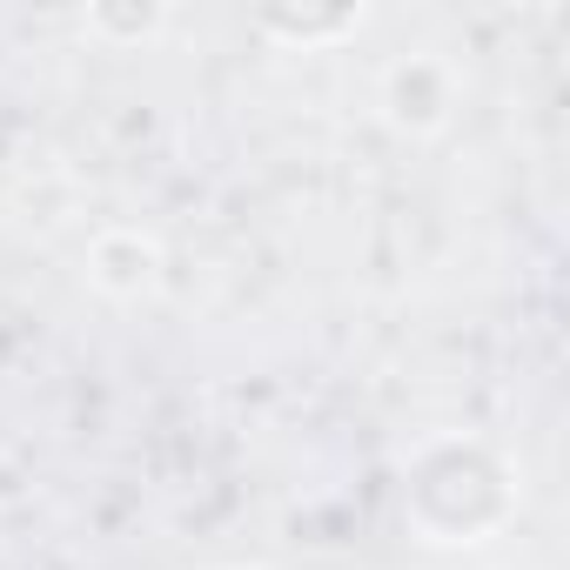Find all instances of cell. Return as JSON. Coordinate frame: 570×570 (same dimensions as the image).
<instances>
[{
    "label": "cell",
    "instance_id": "8992f818",
    "mask_svg": "<svg viewBox=\"0 0 570 570\" xmlns=\"http://www.w3.org/2000/svg\"><path fill=\"white\" fill-rule=\"evenodd\" d=\"M222 570H255V563H222Z\"/></svg>",
    "mask_w": 570,
    "mask_h": 570
},
{
    "label": "cell",
    "instance_id": "7a4b0ae2",
    "mask_svg": "<svg viewBox=\"0 0 570 570\" xmlns=\"http://www.w3.org/2000/svg\"><path fill=\"white\" fill-rule=\"evenodd\" d=\"M383 108H390L396 128L430 135V128H443L450 108H456V75H450L443 61H430V55H403V61L383 75Z\"/></svg>",
    "mask_w": 570,
    "mask_h": 570
},
{
    "label": "cell",
    "instance_id": "277c9868",
    "mask_svg": "<svg viewBox=\"0 0 570 570\" xmlns=\"http://www.w3.org/2000/svg\"><path fill=\"white\" fill-rule=\"evenodd\" d=\"M255 35H268V41H282V48H336V41H350V35H363V8H303V14H255Z\"/></svg>",
    "mask_w": 570,
    "mask_h": 570
},
{
    "label": "cell",
    "instance_id": "3957f363",
    "mask_svg": "<svg viewBox=\"0 0 570 570\" xmlns=\"http://www.w3.org/2000/svg\"><path fill=\"white\" fill-rule=\"evenodd\" d=\"M88 275H95V289H108L121 303H141V296L161 289V242L141 235V228H108L88 248Z\"/></svg>",
    "mask_w": 570,
    "mask_h": 570
},
{
    "label": "cell",
    "instance_id": "5b68a950",
    "mask_svg": "<svg viewBox=\"0 0 570 570\" xmlns=\"http://www.w3.org/2000/svg\"><path fill=\"white\" fill-rule=\"evenodd\" d=\"M161 21H168L161 8H128V14L121 8H95L88 14L95 35H121V41H148V35H161Z\"/></svg>",
    "mask_w": 570,
    "mask_h": 570
},
{
    "label": "cell",
    "instance_id": "6da1fadb",
    "mask_svg": "<svg viewBox=\"0 0 570 570\" xmlns=\"http://www.w3.org/2000/svg\"><path fill=\"white\" fill-rule=\"evenodd\" d=\"M403 510L423 543H483L517 510V483L490 443L430 436L403 470Z\"/></svg>",
    "mask_w": 570,
    "mask_h": 570
}]
</instances>
